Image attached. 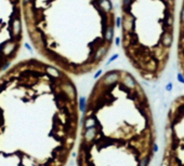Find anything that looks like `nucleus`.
I'll use <instances>...</instances> for the list:
<instances>
[{
  "instance_id": "nucleus-1",
  "label": "nucleus",
  "mask_w": 184,
  "mask_h": 166,
  "mask_svg": "<svg viewBox=\"0 0 184 166\" xmlns=\"http://www.w3.org/2000/svg\"><path fill=\"white\" fill-rule=\"evenodd\" d=\"M80 118L69 74L41 58L15 62L0 74V166H66Z\"/></svg>"
},
{
  "instance_id": "nucleus-2",
  "label": "nucleus",
  "mask_w": 184,
  "mask_h": 166,
  "mask_svg": "<svg viewBox=\"0 0 184 166\" xmlns=\"http://www.w3.org/2000/svg\"><path fill=\"white\" fill-rule=\"evenodd\" d=\"M156 137L143 86L127 70L111 69L95 81L86 99L77 166H151Z\"/></svg>"
},
{
  "instance_id": "nucleus-3",
  "label": "nucleus",
  "mask_w": 184,
  "mask_h": 166,
  "mask_svg": "<svg viewBox=\"0 0 184 166\" xmlns=\"http://www.w3.org/2000/svg\"><path fill=\"white\" fill-rule=\"evenodd\" d=\"M23 16L36 53L70 77L95 71L112 50V0H23Z\"/></svg>"
},
{
  "instance_id": "nucleus-4",
  "label": "nucleus",
  "mask_w": 184,
  "mask_h": 166,
  "mask_svg": "<svg viewBox=\"0 0 184 166\" xmlns=\"http://www.w3.org/2000/svg\"><path fill=\"white\" fill-rule=\"evenodd\" d=\"M177 0H120V43L145 81L159 80L174 42Z\"/></svg>"
},
{
  "instance_id": "nucleus-5",
  "label": "nucleus",
  "mask_w": 184,
  "mask_h": 166,
  "mask_svg": "<svg viewBox=\"0 0 184 166\" xmlns=\"http://www.w3.org/2000/svg\"><path fill=\"white\" fill-rule=\"evenodd\" d=\"M24 34L23 0H0V74L15 63Z\"/></svg>"
},
{
  "instance_id": "nucleus-6",
  "label": "nucleus",
  "mask_w": 184,
  "mask_h": 166,
  "mask_svg": "<svg viewBox=\"0 0 184 166\" xmlns=\"http://www.w3.org/2000/svg\"><path fill=\"white\" fill-rule=\"evenodd\" d=\"M160 166H184V95L174 98L168 110Z\"/></svg>"
},
{
  "instance_id": "nucleus-7",
  "label": "nucleus",
  "mask_w": 184,
  "mask_h": 166,
  "mask_svg": "<svg viewBox=\"0 0 184 166\" xmlns=\"http://www.w3.org/2000/svg\"><path fill=\"white\" fill-rule=\"evenodd\" d=\"M177 61L181 76L184 78V0L181 3L177 35Z\"/></svg>"
}]
</instances>
